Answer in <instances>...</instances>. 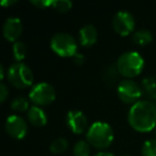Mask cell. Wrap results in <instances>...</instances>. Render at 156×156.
<instances>
[{"label":"cell","mask_w":156,"mask_h":156,"mask_svg":"<svg viewBox=\"0 0 156 156\" xmlns=\"http://www.w3.org/2000/svg\"><path fill=\"white\" fill-rule=\"evenodd\" d=\"M128 122L138 132H150L156 128V105L149 100L137 101L128 111Z\"/></svg>","instance_id":"cell-1"},{"label":"cell","mask_w":156,"mask_h":156,"mask_svg":"<svg viewBox=\"0 0 156 156\" xmlns=\"http://www.w3.org/2000/svg\"><path fill=\"white\" fill-rule=\"evenodd\" d=\"M87 141L98 149H104L110 145L113 140V129L107 122L96 121L88 128Z\"/></svg>","instance_id":"cell-2"},{"label":"cell","mask_w":156,"mask_h":156,"mask_svg":"<svg viewBox=\"0 0 156 156\" xmlns=\"http://www.w3.org/2000/svg\"><path fill=\"white\" fill-rule=\"evenodd\" d=\"M115 64L121 75L130 78L142 72L144 67V59L138 51L128 50L120 55Z\"/></svg>","instance_id":"cell-3"},{"label":"cell","mask_w":156,"mask_h":156,"mask_svg":"<svg viewBox=\"0 0 156 156\" xmlns=\"http://www.w3.org/2000/svg\"><path fill=\"white\" fill-rule=\"evenodd\" d=\"M8 79L10 83L14 87L20 88H27L32 85L33 83V72L28 64L24 62H14L8 69Z\"/></svg>","instance_id":"cell-4"},{"label":"cell","mask_w":156,"mask_h":156,"mask_svg":"<svg viewBox=\"0 0 156 156\" xmlns=\"http://www.w3.org/2000/svg\"><path fill=\"white\" fill-rule=\"evenodd\" d=\"M50 47L56 54L62 57H72L77 52V42L67 32H57L50 40Z\"/></svg>","instance_id":"cell-5"},{"label":"cell","mask_w":156,"mask_h":156,"mask_svg":"<svg viewBox=\"0 0 156 156\" xmlns=\"http://www.w3.org/2000/svg\"><path fill=\"white\" fill-rule=\"evenodd\" d=\"M29 98L37 105H47L56 98V90L51 83L41 81L32 86L29 92Z\"/></svg>","instance_id":"cell-6"},{"label":"cell","mask_w":156,"mask_h":156,"mask_svg":"<svg viewBox=\"0 0 156 156\" xmlns=\"http://www.w3.org/2000/svg\"><path fill=\"white\" fill-rule=\"evenodd\" d=\"M118 95L124 103H136L137 100L142 95L141 87L130 78L122 79L117 87Z\"/></svg>","instance_id":"cell-7"},{"label":"cell","mask_w":156,"mask_h":156,"mask_svg":"<svg viewBox=\"0 0 156 156\" xmlns=\"http://www.w3.org/2000/svg\"><path fill=\"white\" fill-rule=\"evenodd\" d=\"M136 20L130 12L128 11H119L115 14L112 18V27L119 34L127 35L134 30Z\"/></svg>","instance_id":"cell-8"},{"label":"cell","mask_w":156,"mask_h":156,"mask_svg":"<svg viewBox=\"0 0 156 156\" xmlns=\"http://www.w3.org/2000/svg\"><path fill=\"white\" fill-rule=\"evenodd\" d=\"M5 130L15 139H23L28 132L26 120L18 115H11L5 120Z\"/></svg>","instance_id":"cell-9"},{"label":"cell","mask_w":156,"mask_h":156,"mask_svg":"<svg viewBox=\"0 0 156 156\" xmlns=\"http://www.w3.org/2000/svg\"><path fill=\"white\" fill-rule=\"evenodd\" d=\"M66 124L73 133L81 134L87 128L88 119L83 111L72 109L66 113Z\"/></svg>","instance_id":"cell-10"},{"label":"cell","mask_w":156,"mask_h":156,"mask_svg":"<svg viewBox=\"0 0 156 156\" xmlns=\"http://www.w3.org/2000/svg\"><path fill=\"white\" fill-rule=\"evenodd\" d=\"M23 31V23L20 18L12 16L5 20L2 27V32L8 41L16 42Z\"/></svg>","instance_id":"cell-11"},{"label":"cell","mask_w":156,"mask_h":156,"mask_svg":"<svg viewBox=\"0 0 156 156\" xmlns=\"http://www.w3.org/2000/svg\"><path fill=\"white\" fill-rule=\"evenodd\" d=\"M98 40V30L92 24H86L79 30V41L83 46H91Z\"/></svg>","instance_id":"cell-12"},{"label":"cell","mask_w":156,"mask_h":156,"mask_svg":"<svg viewBox=\"0 0 156 156\" xmlns=\"http://www.w3.org/2000/svg\"><path fill=\"white\" fill-rule=\"evenodd\" d=\"M27 118L34 126H44L47 123V115L40 106L33 105L27 111Z\"/></svg>","instance_id":"cell-13"},{"label":"cell","mask_w":156,"mask_h":156,"mask_svg":"<svg viewBox=\"0 0 156 156\" xmlns=\"http://www.w3.org/2000/svg\"><path fill=\"white\" fill-rule=\"evenodd\" d=\"M141 91L147 100H156V77L147 76L141 80Z\"/></svg>","instance_id":"cell-14"},{"label":"cell","mask_w":156,"mask_h":156,"mask_svg":"<svg viewBox=\"0 0 156 156\" xmlns=\"http://www.w3.org/2000/svg\"><path fill=\"white\" fill-rule=\"evenodd\" d=\"M119 74L120 72L117 67V64L110 63L103 69L102 78L107 86H115L118 81V78H119Z\"/></svg>","instance_id":"cell-15"},{"label":"cell","mask_w":156,"mask_h":156,"mask_svg":"<svg viewBox=\"0 0 156 156\" xmlns=\"http://www.w3.org/2000/svg\"><path fill=\"white\" fill-rule=\"evenodd\" d=\"M153 40V35H152L151 31L147 29H138L133 33V41L137 43L138 45H147Z\"/></svg>","instance_id":"cell-16"},{"label":"cell","mask_w":156,"mask_h":156,"mask_svg":"<svg viewBox=\"0 0 156 156\" xmlns=\"http://www.w3.org/2000/svg\"><path fill=\"white\" fill-rule=\"evenodd\" d=\"M90 143L83 139L78 140L73 147L74 156H90Z\"/></svg>","instance_id":"cell-17"},{"label":"cell","mask_w":156,"mask_h":156,"mask_svg":"<svg viewBox=\"0 0 156 156\" xmlns=\"http://www.w3.org/2000/svg\"><path fill=\"white\" fill-rule=\"evenodd\" d=\"M67 145H69V141L66 140V138H64V137H57V138H55L51 141L49 149L52 153L59 154L64 152L67 149Z\"/></svg>","instance_id":"cell-18"},{"label":"cell","mask_w":156,"mask_h":156,"mask_svg":"<svg viewBox=\"0 0 156 156\" xmlns=\"http://www.w3.org/2000/svg\"><path fill=\"white\" fill-rule=\"evenodd\" d=\"M11 108L15 111H20V112H23V111H28V109L30 108L29 107V102L25 96H17L15 98L11 103Z\"/></svg>","instance_id":"cell-19"},{"label":"cell","mask_w":156,"mask_h":156,"mask_svg":"<svg viewBox=\"0 0 156 156\" xmlns=\"http://www.w3.org/2000/svg\"><path fill=\"white\" fill-rule=\"evenodd\" d=\"M27 52V46L24 42L16 41L13 44V55L17 62H20L25 58Z\"/></svg>","instance_id":"cell-20"},{"label":"cell","mask_w":156,"mask_h":156,"mask_svg":"<svg viewBox=\"0 0 156 156\" xmlns=\"http://www.w3.org/2000/svg\"><path fill=\"white\" fill-rule=\"evenodd\" d=\"M141 153L143 156H156V139L145 140L141 147Z\"/></svg>","instance_id":"cell-21"},{"label":"cell","mask_w":156,"mask_h":156,"mask_svg":"<svg viewBox=\"0 0 156 156\" xmlns=\"http://www.w3.org/2000/svg\"><path fill=\"white\" fill-rule=\"evenodd\" d=\"M52 7L60 12H66L73 7V2L71 0H54Z\"/></svg>","instance_id":"cell-22"},{"label":"cell","mask_w":156,"mask_h":156,"mask_svg":"<svg viewBox=\"0 0 156 156\" xmlns=\"http://www.w3.org/2000/svg\"><path fill=\"white\" fill-rule=\"evenodd\" d=\"M8 95H9V88L7 87V85L3 81H1L0 83V102H5Z\"/></svg>","instance_id":"cell-23"},{"label":"cell","mask_w":156,"mask_h":156,"mask_svg":"<svg viewBox=\"0 0 156 156\" xmlns=\"http://www.w3.org/2000/svg\"><path fill=\"white\" fill-rule=\"evenodd\" d=\"M30 2L37 8H46L49 7V5H52L54 0H31Z\"/></svg>","instance_id":"cell-24"},{"label":"cell","mask_w":156,"mask_h":156,"mask_svg":"<svg viewBox=\"0 0 156 156\" xmlns=\"http://www.w3.org/2000/svg\"><path fill=\"white\" fill-rule=\"evenodd\" d=\"M74 62L76 63V64H83V61H85V56H83V54H80V52H76L75 55H74Z\"/></svg>","instance_id":"cell-25"},{"label":"cell","mask_w":156,"mask_h":156,"mask_svg":"<svg viewBox=\"0 0 156 156\" xmlns=\"http://www.w3.org/2000/svg\"><path fill=\"white\" fill-rule=\"evenodd\" d=\"M94 156H115V155L113 153H111V152L101 151V152H98V153H96Z\"/></svg>","instance_id":"cell-26"},{"label":"cell","mask_w":156,"mask_h":156,"mask_svg":"<svg viewBox=\"0 0 156 156\" xmlns=\"http://www.w3.org/2000/svg\"><path fill=\"white\" fill-rule=\"evenodd\" d=\"M16 2V0H2L1 1V5H14Z\"/></svg>","instance_id":"cell-27"},{"label":"cell","mask_w":156,"mask_h":156,"mask_svg":"<svg viewBox=\"0 0 156 156\" xmlns=\"http://www.w3.org/2000/svg\"><path fill=\"white\" fill-rule=\"evenodd\" d=\"M0 78L1 79L5 78V67H3V65H0Z\"/></svg>","instance_id":"cell-28"},{"label":"cell","mask_w":156,"mask_h":156,"mask_svg":"<svg viewBox=\"0 0 156 156\" xmlns=\"http://www.w3.org/2000/svg\"><path fill=\"white\" fill-rule=\"evenodd\" d=\"M120 156H130L129 154H126V153H123V154H121Z\"/></svg>","instance_id":"cell-29"},{"label":"cell","mask_w":156,"mask_h":156,"mask_svg":"<svg viewBox=\"0 0 156 156\" xmlns=\"http://www.w3.org/2000/svg\"><path fill=\"white\" fill-rule=\"evenodd\" d=\"M155 130H156V128H155Z\"/></svg>","instance_id":"cell-30"}]
</instances>
